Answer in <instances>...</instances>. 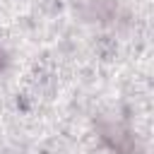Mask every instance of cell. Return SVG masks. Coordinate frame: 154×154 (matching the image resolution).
Here are the masks:
<instances>
[{
    "label": "cell",
    "instance_id": "cell-1",
    "mask_svg": "<svg viewBox=\"0 0 154 154\" xmlns=\"http://www.w3.org/2000/svg\"><path fill=\"white\" fill-rule=\"evenodd\" d=\"M2 65H5V53L0 51V70H2Z\"/></svg>",
    "mask_w": 154,
    "mask_h": 154
}]
</instances>
